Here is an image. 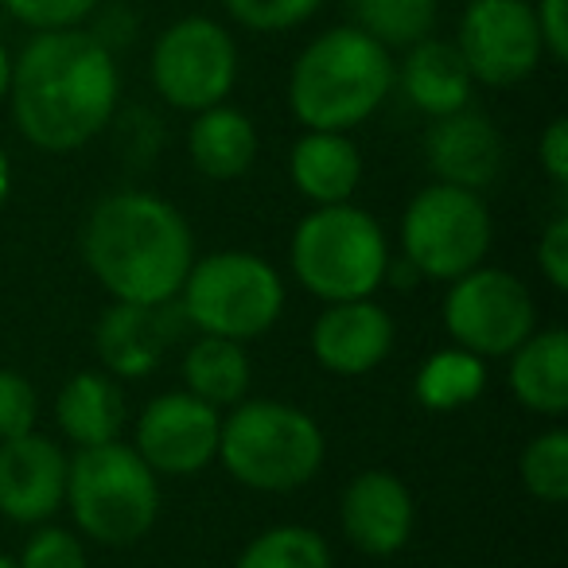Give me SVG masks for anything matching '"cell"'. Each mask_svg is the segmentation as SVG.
<instances>
[{"mask_svg":"<svg viewBox=\"0 0 568 568\" xmlns=\"http://www.w3.org/2000/svg\"><path fill=\"white\" fill-rule=\"evenodd\" d=\"M537 32H541V48L549 51V59L565 63L568 59V0H541L534 9Z\"/></svg>","mask_w":568,"mask_h":568,"instance_id":"obj_33","label":"cell"},{"mask_svg":"<svg viewBox=\"0 0 568 568\" xmlns=\"http://www.w3.org/2000/svg\"><path fill=\"white\" fill-rule=\"evenodd\" d=\"M9 187H12L9 160H4V152H0V203H4V199H9Z\"/></svg>","mask_w":568,"mask_h":568,"instance_id":"obj_36","label":"cell"},{"mask_svg":"<svg viewBox=\"0 0 568 568\" xmlns=\"http://www.w3.org/2000/svg\"><path fill=\"white\" fill-rule=\"evenodd\" d=\"M471 71L456 43L444 40H420L409 48L402 63V90L420 113L428 118H448L464 110L471 98Z\"/></svg>","mask_w":568,"mask_h":568,"instance_id":"obj_18","label":"cell"},{"mask_svg":"<svg viewBox=\"0 0 568 568\" xmlns=\"http://www.w3.org/2000/svg\"><path fill=\"white\" fill-rule=\"evenodd\" d=\"M67 503L82 534L121 549L156 526L160 483L136 448L110 440L79 448V456L67 464Z\"/></svg>","mask_w":568,"mask_h":568,"instance_id":"obj_5","label":"cell"},{"mask_svg":"<svg viewBox=\"0 0 568 568\" xmlns=\"http://www.w3.org/2000/svg\"><path fill=\"white\" fill-rule=\"evenodd\" d=\"M118 63L90 32H40L12 63L9 94L17 129L43 152L90 144L118 110Z\"/></svg>","mask_w":568,"mask_h":568,"instance_id":"obj_1","label":"cell"},{"mask_svg":"<svg viewBox=\"0 0 568 568\" xmlns=\"http://www.w3.org/2000/svg\"><path fill=\"white\" fill-rule=\"evenodd\" d=\"M456 48L483 87H514L529 79L545 55L537 17L526 0H471L459 20Z\"/></svg>","mask_w":568,"mask_h":568,"instance_id":"obj_11","label":"cell"},{"mask_svg":"<svg viewBox=\"0 0 568 568\" xmlns=\"http://www.w3.org/2000/svg\"><path fill=\"white\" fill-rule=\"evenodd\" d=\"M17 565L20 568H90V560L71 529L48 526L24 545V557H20Z\"/></svg>","mask_w":568,"mask_h":568,"instance_id":"obj_31","label":"cell"},{"mask_svg":"<svg viewBox=\"0 0 568 568\" xmlns=\"http://www.w3.org/2000/svg\"><path fill=\"white\" fill-rule=\"evenodd\" d=\"M358 32L382 48H413L436 28V0H351Z\"/></svg>","mask_w":568,"mask_h":568,"instance_id":"obj_25","label":"cell"},{"mask_svg":"<svg viewBox=\"0 0 568 568\" xmlns=\"http://www.w3.org/2000/svg\"><path fill=\"white\" fill-rule=\"evenodd\" d=\"M537 265H541L552 293H565L568 288V214L565 211L545 226L541 242H537Z\"/></svg>","mask_w":568,"mask_h":568,"instance_id":"obj_32","label":"cell"},{"mask_svg":"<svg viewBox=\"0 0 568 568\" xmlns=\"http://www.w3.org/2000/svg\"><path fill=\"white\" fill-rule=\"evenodd\" d=\"M394 59L358 28H332L301 51L288 74V105L296 121L320 133L363 125L394 90Z\"/></svg>","mask_w":568,"mask_h":568,"instance_id":"obj_3","label":"cell"},{"mask_svg":"<svg viewBox=\"0 0 568 568\" xmlns=\"http://www.w3.org/2000/svg\"><path fill=\"white\" fill-rule=\"evenodd\" d=\"M237 568H332V549L308 526H273L245 545Z\"/></svg>","mask_w":568,"mask_h":568,"instance_id":"obj_26","label":"cell"},{"mask_svg":"<svg viewBox=\"0 0 568 568\" xmlns=\"http://www.w3.org/2000/svg\"><path fill=\"white\" fill-rule=\"evenodd\" d=\"M444 327L456 347L479 358H503L534 335L537 308L529 288L514 273L475 265L471 273L452 281V293L444 301Z\"/></svg>","mask_w":568,"mask_h":568,"instance_id":"obj_9","label":"cell"},{"mask_svg":"<svg viewBox=\"0 0 568 568\" xmlns=\"http://www.w3.org/2000/svg\"><path fill=\"white\" fill-rule=\"evenodd\" d=\"M9 79H12V59L4 51V43H0V102L9 98Z\"/></svg>","mask_w":568,"mask_h":568,"instance_id":"obj_35","label":"cell"},{"mask_svg":"<svg viewBox=\"0 0 568 568\" xmlns=\"http://www.w3.org/2000/svg\"><path fill=\"white\" fill-rule=\"evenodd\" d=\"M36 413H40V397L32 382L17 371H0V440L36 433Z\"/></svg>","mask_w":568,"mask_h":568,"instance_id":"obj_29","label":"cell"},{"mask_svg":"<svg viewBox=\"0 0 568 568\" xmlns=\"http://www.w3.org/2000/svg\"><path fill=\"white\" fill-rule=\"evenodd\" d=\"M82 261L113 301H175L195 261V237L168 199L118 191L90 211L82 226Z\"/></svg>","mask_w":568,"mask_h":568,"instance_id":"obj_2","label":"cell"},{"mask_svg":"<svg viewBox=\"0 0 568 568\" xmlns=\"http://www.w3.org/2000/svg\"><path fill=\"white\" fill-rule=\"evenodd\" d=\"M389 245L374 214L351 203L316 206L293 234V273L327 304L366 301L386 281Z\"/></svg>","mask_w":568,"mask_h":568,"instance_id":"obj_6","label":"cell"},{"mask_svg":"<svg viewBox=\"0 0 568 568\" xmlns=\"http://www.w3.org/2000/svg\"><path fill=\"white\" fill-rule=\"evenodd\" d=\"M180 308L191 327L219 339H257L281 320L284 284L281 273L257 253L226 250L191 261L180 288Z\"/></svg>","mask_w":568,"mask_h":568,"instance_id":"obj_7","label":"cell"},{"mask_svg":"<svg viewBox=\"0 0 568 568\" xmlns=\"http://www.w3.org/2000/svg\"><path fill=\"white\" fill-rule=\"evenodd\" d=\"M324 433L296 405L245 402L222 420L219 456L242 487L284 495L316 479L324 467Z\"/></svg>","mask_w":568,"mask_h":568,"instance_id":"obj_4","label":"cell"},{"mask_svg":"<svg viewBox=\"0 0 568 568\" xmlns=\"http://www.w3.org/2000/svg\"><path fill=\"white\" fill-rule=\"evenodd\" d=\"M510 389L526 409L560 417L568 409V335L560 327L534 332L510 363Z\"/></svg>","mask_w":568,"mask_h":568,"instance_id":"obj_21","label":"cell"},{"mask_svg":"<svg viewBox=\"0 0 568 568\" xmlns=\"http://www.w3.org/2000/svg\"><path fill=\"white\" fill-rule=\"evenodd\" d=\"M222 417L195 394H160L136 420V456L156 475H195L219 456Z\"/></svg>","mask_w":568,"mask_h":568,"instance_id":"obj_12","label":"cell"},{"mask_svg":"<svg viewBox=\"0 0 568 568\" xmlns=\"http://www.w3.org/2000/svg\"><path fill=\"white\" fill-rule=\"evenodd\" d=\"M389 347H394V320L371 296L332 304L312 327V355L343 378L371 374L374 366L386 363Z\"/></svg>","mask_w":568,"mask_h":568,"instance_id":"obj_16","label":"cell"},{"mask_svg":"<svg viewBox=\"0 0 568 568\" xmlns=\"http://www.w3.org/2000/svg\"><path fill=\"white\" fill-rule=\"evenodd\" d=\"M67 452L40 433L0 440V514L20 526H36L67 503Z\"/></svg>","mask_w":568,"mask_h":568,"instance_id":"obj_13","label":"cell"},{"mask_svg":"<svg viewBox=\"0 0 568 568\" xmlns=\"http://www.w3.org/2000/svg\"><path fill=\"white\" fill-rule=\"evenodd\" d=\"M521 487L537 498V503H565L568 498V433L565 428H549V433L534 436L521 452Z\"/></svg>","mask_w":568,"mask_h":568,"instance_id":"obj_27","label":"cell"},{"mask_svg":"<svg viewBox=\"0 0 568 568\" xmlns=\"http://www.w3.org/2000/svg\"><path fill=\"white\" fill-rule=\"evenodd\" d=\"M102 0H4L9 17L20 24L40 28V32H59V28H79Z\"/></svg>","mask_w":568,"mask_h":568,"instance_id":"obj_30","label":"cell"},{"mask_svg":"<svg viewBox=\"0 0 568 568\" xmlns=\"http://www.w3.org/2000/svg\"><path fill=\"white\" fill-rule=\"evenodd\" d=\"M288 172L301 195H308L316 206L347 203L363 180V156L343 133H320L308 129L288 156Z\"/></svg>","mask_w":568,"mask_h":568,"instance_id":"obj_19","label":"cell"},{"mask_svg":"<svg viewBox=\"0 0 568 568\" xmlns=\"http://www.w3.org/2000/svg\"><path fill=\"white\" fill-rule=\"evenodd\" d=\"M0 568H20L17 560H9V557H0Z\"/></svg>","mask_w":568,"mask_h":568,"instance_id":"obj_37","label":"cell"},{"mask_svg":"<svg viewBox=\"0 0 568 568\" xmlns=\"http://www.w3.org/2000/svg\"><path fill=\"white\" fill-rule=\"evenodd\" d=\"M187 152L199 172L211 180H237L257 160V129L242 110L211 105V110H199L191 121Z\"/></svg>","mask_w":568,"mask_h":568,"instance_id":"obj_22","label":"cell"},{"mask_svg":"<svg viewBox=\"0 0 568 568\" xmlns=\"http://www.w3.org/2000/svg\"><path fill=\"white\" fill-rule=\"evenodd\" d=\"M237 79V48L222 24L206 17L175 20L152 48V87L175 110L222 105Z\"/></svg>","mask_w":568,"mask_h":568,"instance_id":"obj_10","label":"cell"},{"mask_svg":"<svg viewBox=\"0 0 568 568\" xmlns=\"http://www.w3.org/2000/svg\"><path fill=\"white\" fill-rule=\"evenodd\" d=\"M483 386H487L483 358L464 347H448L425 358V366L417 371V382H413V394H417V402L425 409L444 413L475 402L483 394Z\"/></svg>","mask_w":568,"mask_h":568,"instance_id":"obj_24","label":"cell"},{"mask_svg":"<svg viewBox=\"0 0 568 568\" xmlns=\"http://www.w3.org/2000/svg\"><path fill=\"white\" fill-rule=\"evenodd\" d=\"M324 0H226V12L250 32H288L316 17Z\"/></svg>","mask_w":568,"mask_h":568,"instance_id":"obj_28","label":"cell"},{"mask_svg":"<svg viewBox=\"0 0 568 568\" xmlns=\"http://www.w3.org/2000/svg\"><path fill=\"white\" fill-rule=\"evenodd\" d=\"M343 534L358 552L389 557L413 534V495L394 471H363L343 490Z\"/></svg>","mask_w":568,"mask_h":568,"instance_id":"obj_15","label":"cell"},{"mask_svg":"<svg viewBox=\"0 0 568 568\" xmlns=\"http://www.w3.org/2000/svg\"><path fill=\"white\" fill-rule=\"evenodd\" d=\"M183 308L175 301L164 304H125L118 301L98 320L94 347L102 355V366L118 378H144L160 366L164 351L180 339Z\"/></svg>","mask_w":568,"mask_h":568,"instance_id":"obj_14","label":"cell"},{"mask_svg":"<svg viewBox=\"0 0 568 568\" xmlns=\"http://www.w3.org/2000/svg\"><path fill=\"white\" fill-rule=\"evenodd\" d=\"M490 211L479 191L433 183L402 214L405 261L428 281H456L471 273L490 250Z\"/></svg>","mask_w":568,"mask_h":568,"instance_id":"obj_8","label":"cell"},{"mask_svg":"<svg viewBox=\"0 0 568 568\" xmlns=\"http://www.w3.org/2000/svg\"><path fill=\"white\" fill-rule=\"evenodd\" d=\"M425 160L440 183L483 191L503 172V136L483 113L464 110L436 118L425 136Z\"/></svg>","mask_w":568,"mask_h":568,"instance_id":"obj_17","label":"cell"},{"mask_svg":"<svg viewBox=\"0 0 568 568\" xmlns=\"http://www.w3.org/2000/svg\"><path fill=\"white\" fill-rule=\"evenodd\" d=\"M537 156H541L545 175L565 191L568 187V121L565 118L549 121V129L541 133V149H537Z\"/></svg>","mask_w":568,"mask_h":568,"instance_id":"obj_34","label":"cell"},{"mask_svg":"<svg viewBox=\"0 0 568 568\" xmlns=\"http://www.w3.org/2000/svg\"><path fill=\"white\" fill-rule=\"evenodd\" d=\"M250 355L242 343L219 339V335H203L195 347L183 355V386L195 394L199 402L214 405H237L250 389Z\"/></svg>","mask_w":568,"mask_h":568,"instance_id":"obj_23","label":"cell"},{"mask_svg":"<svg viewBox=\"0 0 568 568\" xmlns=\"http://www.w3.org/2000/svg\"><path fill=\"white\" fill-rule=\"evenodd\" d=\"M55 420L63 436L79 448L110 444L125 428V397L113 386V378L98 371H82L67 378V386L55 397Z\"/></svg>","mask_w":568,"mask_h":568,"instance_id":"obj_20","label":"cell"}]
</instances>
